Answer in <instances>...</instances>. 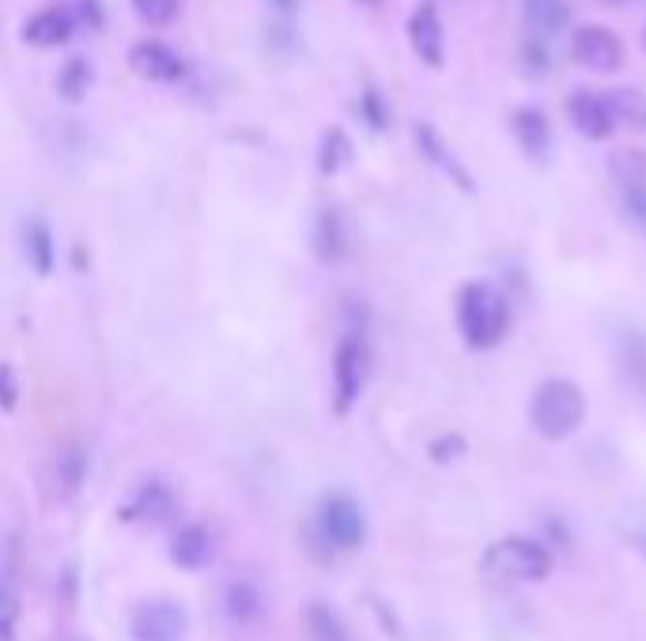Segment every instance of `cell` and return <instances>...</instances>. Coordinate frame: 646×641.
Listing matches in <instances>:
<instances>
[{
  "mask_svg": "<svg viewBox=\"0 0 646 641\" xmlns=\"http://www.w3.org/2000/svg\"><path fill=\"white\" fill-rule=\"evenodd\" d=\"M454 321L465 340V348L473 351H496L503 340L510 337L515 324V306L496 283L473 280L458 291V306H454Z\"/></svg>",
  "mask_w": 646,
  "mask_h": 641,
  "instance_id": "1",
  "label": "cell"
},
{
  "mask_svg": "<svg viewBox=\"0 0 646 641\" xmlns=\"http://www.w3.org/2000/svg\"><path fill=\"white\" fill-rule=\"evenodd\" d=\"M586 419V397L572 378H548L540 381L529 397V427L545 442H564L572 438Z\"/></svg>",
  "mask_w": 646,
  "mask_h": 641,
  "instance_id": "2",
  "label": "cell"
},
{
  "mask_svg": "<svg viewBox=\"0 0 646 641\" xmlns=\"http://www.w3.org/2000/svg\"><path fill=\"white\" fill-rule=\"evenodd\" d=\"M370 378V348L359 332H345L332 351V408L337 415H348L356 400L364 397Z\"/></svg>",
  "mask_w": 646,
  "mask_h": 641,
  "instance_id": "3",
  "label": "cell"
},
{
  "mask_svg": "<svg viewBox=\"0 0 646 641\" xmlns=\"http://www.w3.org/2000/svg\"><path fill=\"white\" fill-rule=\"evenodd\" d=\"M567 57H572L575 69H586L594 76H613L624 64V42L609 27L583 23L567 34Z\"/></svg>",
  "mask_w": 646,
  "mask_h": 641,
  "instance_id": "4",
  "label": "cell"
},
{
  "mask_svg": "<svg viewBox=\"0 0 646 641\" xmlns=\"http://www.w3.org/2000/svg\"><path fill=\"white\" fill-rule=\"evenodd\" d=\"M318 532L326 535V543L340 551H351L364 543L367 535V517L359 510V502L351 494H326L318 505Z\"/></svg>",
  "mask_w": 646,
  "mask_h": 641,
  "instance_id": "5",
  "label": "cell"
},
{
  "mask_svg": "<svg viewBox=\"0 0 646 641\" xmlns=\"http://www.w3.org/2000/svg\"><path fill=\"white\" fill-rule=\"evenodd\" d=\"M567 121H572V129L578 132L583 140H613L616 132V118L609 110V99H605V91H590V88H575L567 94Z\"/></svg>",
  "mask_w": 646,
  "mask_h": 641,
  "instance_id": "6",
  "label": "cell"
},
{
  "mask_svg": "<svg viewBox=\"0 0 646 641\" xmlns=\"http://www.w3.org/2000/svg\"><path fill=\"white\" fill-rule=\"evenodd\" d=\"M405 34H408V46H413L416 61L424 69H443L446 64V27H443V16L435 4H420L405 23Z\"/></svg>",
  "mask_w": 646,
  "mask_h": 641,
  "instance_id": "7",
  "label": "cell"
},
{
  "mask_svg": "<svg viewBox=\"0 0 646 641\" xmlns=\"http://www.w3.org/2000/svg\"><path fill=\"white\" fill-rule=\"evenodd\" d=\"M488 567L503 573V578H521V581H534L548 573V554L540 543L534 540H521V535H510L491 548L488 554Z\"/></svg>",
  "mask_w": 646,
  "mask_h": 641,
  "instance_id": "8",
  "label": "cell"
},
{
  "mask_svg": "<svg viewBox=\"0 0 646 641\" xmlns=\"http://www.w3.org/2000/svg\"><path fill=\"white\" fill-rule=\"evenodd\" d=\"M129 69L148 83H178L186 76V57L159 38H145L129 50Z\"/></svg>",
  "mask_w": 646,
  "mask_h": 641,
  "instance_id": "9",
  "label": "cell"
},
{
  "mask_svg": "<svg viewBox=\"0 0 646 641\" xmlns=\"http://www.w3.org/2000/svg\"><path fill=\"white\" fill-rule=\"evenodd\" d=\"M132 638L137 641H182L186 611L175 600H145L132 611Z\"/></svg>",
  "mask_w": 646,
  "mask_h": 641,
  "instance_id": "10",
  "label": "cell"
},
{
  "mask_svg": "<svg viewBox=\"0 0 646 641\" xmlns=\"http://www.w3.org/2000/svg\"><path fill=\"white\" fill-rule=\"evenodd\" d=\"M510 129H515L521 156L537 167H548V159H553V121L545 118V110L518 107L515 118H510Z\"/></svg>",
  "mask_w": 646,
  "mask_h": 641,
  "instance_id": "11",
  "label": "cell"
},
{
  "mask_svg": "<svg viewBox=\"0 0 646 641\" xmlns=\"http://www.w3.org/2000/svg\"><path fill=\"white\" fill-rule=\"evenodd\" d=\"M76 19L64 8H42L23 23V42L34 50H61L64 42H72Z\"/></svg>",
  "mask_w": 646,
  "mask_h": 641,
  "instance_id": "12",
  "label": "cell"
},
{
  "mask_svg": "<svg viewBox=\"0 0 646 641\" xmlns=\"http://www.w3.org/2000/svg\"><path fill=\"white\" fill-rule=\"evenodd\" d=\"M521 19H526V34L553 42L572 31V4L567 0H521Z\"/></svg>",
  "mask_w": 646,
  "mask_h": 641,
  "instance_id": "13",
  "label": "cell"
},
{
  "mask_svg": "<svg viewBox=\"0 0 646 641\" xmlns=\"http://www.w3.org/2000/svg\"><path fill=\"white\" fill-rule=\"evenodd\" d=\"M216 554V543L208 535L205 524H182L175 535H170V559L182 570H205Z\"/></svg>",
  "mask_w": 646,
  "mask_h": 641,
  "instance_id": "14",
  "label": "cell"
},
{
  "mask_svg": "<svg viewBox=\"0 0 646 641\" xmlns=\"http://www.w3.org/2000/svg\"><path fill=\"white\" fill-rule=\"evenodd\" d=\"M126 517H132V521H151V524L170 521V517H175V491H170L163 480L140 483L126 505Z\"/></svg>",
  "mask_w": 646,
  "mask_h": 641,
  "instance_id": "15",
  "label": "cell"
},
{
  "mask_svg": "<svg viewBox=\"0 0 646 641\" xmlns=\"http://www.w3.org/2000/svg\"><path fill=\"white\" fill-rule=\"evenodd\" d=\"M315 253L318 261L326 264H340L348 257V231H345V219H340L337 208H326L315 223Z\"/></svg>",
  "mask_w": 646,
  "mask_h": 641,
  "instance_id": "16",
  "label": "cell"
},
{
  "mask_svg": "<svg viewBox=\"0 0 646 641\" xmlns=\"http://www.w3.org/2000/svg\"><path fill=\"white\" fill-rule=\"evenodd\" d=\"M416 143H420V151L427 156V162H435V167H439L446 178L458 181V189H473V174H465V167L450 156V148H446L443 137L431 126H416Z\"/></svg>",
  "mask_w": 646,
  "mask_h": 641,
  "instance_id": "17",
  "label": "cell"
},
{
  "mask_svg": "<svg viewBox=\"0 0 646 641\" xmlns=\"http://www.w3.org/2000/svg\"><path fill=\"white\" fill-rule=\"evenodd\" d=\"M609 181L616 193H632V189H646V151L639 148H616L609 156Z\"/></svg>",
  "mask_w": 646,
  "mask_h": 641,
  "instance_id": "18",
  "label": "cell"
},
{
  "mask_svg": "<svg viewBox=\"0 0 646 641\" xmlns=\"http://www.w3.org/2000/svg\"><path fill=\"white\" fill-rule=\"evenodd\" d=\"M605 99H609L616 129L646 132V94L639 88H613V91H605Z\"/></svg>",
  "mask_w": 646,
  "mask_h": 641,
  "instance_id": "19",
  "label": "cell"
},
{
  "mask_svg": "<svg viewBox=\"0 0 646 641\" xmlns=\"http://www.w3.org/2000/svg\"><path fill=\"white\" fill-rule=\"evenodd\" d=\"M23 242H27V261H31V268L38 276H50L53 264H57V250H53V234L46 223H27L23 231Z\"/></svg>",
  "mask_w": 646,
  "mask_h": 641,
  "instance_id": "20",
  "label": "cell"
},
{
  "mask_svg": "<svg viewBox=\"0 0 646 641\" xmlns=\"http://www.w3.org/2000/svg\"><path fill=\"white\" fill-rule=\"evenodd\" d=\"M348 162H351V137L345 129H329L318 148V170L326 178H332V174H340Z\"/></svg>",
  "mask_w": 646,
  "mask_h": 641,
  "instance_id": "21",
  "label": "cell"
},
{
  "mask_svg": "<svg viewBox=\"0 0 646 641\" xmlns=\"http://www.w3.org/2000/svg\"><path fill=\"white\" fill-rule=\"evenodd\" d=\"M307 630L315 641H348V627L340 623V615L326 604L307 608Z\"/></svg>",
  "mask_w": 646,
  "mask_h": 641,
  "instance_id": "22",
  "label": "cell"
},
{
  "mask_svg": "<svg viewBox=\"0 0 646 641\" xmlns=\"http://www.w3.org/2000/svg\"><path fill=\"white\" fill-rule=\"evenodd\" d=\"M91 80H95V76H91V64L76 57V61H69L61 72H57V91H61L69 102H80L83 94L91 91Z\"/></svg>",
  "mask_w": 646,
  "mask_h": 641,
  "instance_id": "23",
  "label": "cell"
},
{
  "mask_svg": "<svg viewBox=\"0 0 646 641\" xmlns=\"http://www.w3.org/2000/svg\"><path fill=\"white\" fill-rule=\"evenodd\" d=\"M83 472H88V457H83V449H64L61 457H57V487H61V494H76L83 483Z\"/></svg>",
  "mask_w": 646,
  "mask_h": 641,
  "instance_id": "24",
  "label": "cell"
},
{
  "mask_svg": "<svg viewBox=\"0 0 646 641\" xmlns=\"http://www.w3.org/2000/svg\"><path fill=\"white\" fill-rule=\"evenodd\" d=\"M359 113H364L367 129H375V132H386L389 129V102H386L382 88L367 83L364 94H359Z\"/></svg>",
  "mask_w": 646,
  "mask_h": 641,
  "instance_id": "25",
  "label": "cell"
},
{
  "mask_svg": "<svg viewBox=\"0 0 646 641\" xmlns=\"http://www.w3.org/2000/svg\"><path fill=\"white\" fill-rule=\"evenodd\" d=\"M518 61H521V72H526L529 80H545L548 64H553V57H548V42L526 34V42H521V50H518Z\"/></svg>",
  "mask_w": 646,
  "mask_h": 641,
  "instance_id": "26",
  "label": "cell"
},
{
  "mask_svg": "<svg viewBox=\"0 0 646 641\" xmlns=\"http://www.w3.org/2000/svg\"><path fill=\"white\" fill-rule=\"evenodd\" d=\"M227 611H231L235 623H250V619L258 615V592H254L250 581H235V585L227 589Z\"/></svg>",
  "mask_w": 646,
  "mask_h": 641,
  "instance_id": "27",
  "label": "cell"
},
{
  "mask_svg": "<svg viewBox=\"0 0 646 641\" xmlns=\"http://www.w3.org/2000/svg\"><path fill=\"white\" fill-rule=\"evenodd\" d=\"M132 8H137V16L145 19V23L163 27L182 12V0H132Z\"/></svg>",
  "mask_w": 646,
  "mask_h": 641,
  "instance_id": "28",
  "label": "cell"
},
{
  "mask_svg": "<svg viewBox=\"0 0 646 641\" xmlns=\"http://www.w3.org/2000/svg\"><path fill=\"white\" fill-rule=\"evenodd\" d=\"M19 627V597L8 581H0V641H12Z\"/></svg>",
  "mask_w": 646,
  "mask_h": 641,
  "instance_id": "29",
  "label": "cell"
},
{
  "mask_svg": "<svg viewBox=\"0 0 646 641\" xmlns=\"http://www.w3.org/2000/svg\"><path fill=\"white\" fill-rule=\"evenodd\" d=\"M620 204H624V212H628L632 223L646 234V189H632V193H620Z\"/></svg>",
  "mask_w": 646,
  "mask_h": 641,
  "instance_id": "30",
  "label": "cell"
},
{
  "mask_svg": "<svg viewBox=\"0 0 646 641\" xmlns=\"http://www.w3.org/2000/svg\"><path fill=\"white\" fill-rule=\"evenodd\" d=\"M16 374L12 367H0V404L4 408H16Z\"/></svg>",
  "mask_w": 646,
  "mask_h": 641,
  "instance_id": "31",
  "label": "cell"
},
{
  "mask_svg": "<svg viewBox=\"0 0 646 641\" xmlns=\"http://www.w3.org/2000/svg\"><path fill=\"white\" fill-rule=\"evenodd\" d=\"M272 4H277L280 12H296V8H299V0H272Z\"/></svg>",
  "mask_w": 646,
  "mask_h": 641,
  "instance_id": "32",
  "label": "cell"
},
{
  "mask_svg": "<svg viewBox=\"0 0 646 641\" xmlns=\"http://www.w3.org/2000/svg\"><path fill=\"white\" fill-rule=\"evenodd\" d=\"M359 4H367V8H375V4H382V0H359Z\"/></svg>",
  "mask_w": 646,
  "mask_h": 641,
  "instance_id": "33",
  "label": "cell"
},
{
  "mask_svg": "<svg viewBox=\"0 0 646 641\" xmlns=\"http://www.w3.org/2000/svg\"><path fill=\"white\" fill-rule=\"evenodd\" d=\"M602 4H628V0H602Z\"/></svg>",
  "mask_w": 646,
  "mask_h": 641,
  "instance_id": "34",
  "label": "cell"
},
{
  "mask_svg": "<svg viewBox=\"0 0 646 641\" xmlns=\"http://www.w3.org/2000/svg\"><path fill=\"white\" fill-rule=\"evenodd\" d=\"M639 42H643V50H646V27H643V34H639Z\"/></svg>",
  "mask_w": 646,
  "mask_h": 641,
  "instance_id": "35",
  "label": "cell"
}]
</instances>
